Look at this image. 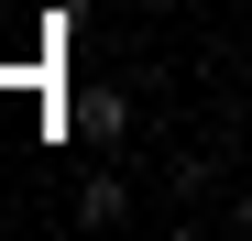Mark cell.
<instances>
[{
  "label": "cell",
  "instance_id": "6da1fadb",
  "mask_svg": "<svg viewBox=\"0 0 252 241\" xmlns=\"http://www.w3.org/2000/svg\"><path fill=\"white\" fill-rule=\"evenodd\" d=\"M66 132L77 143H121V132H132V99H121V88H77L66 99Z\"/></svg>",
  "mask_w": 252,
  "mask_h": 241
},
{
  "label": "cell",
  "instance_id": "7a4b0ae2",
  "mask_svg": "<svg viewBox=\"0 0 252 241\" xmlns=\"http://www.w3.org/2000/svg\"><path fill=\"white\" fill-rule=\"evenodd\" d=\"M77 219H88V230H121V219H132V186H121V176H77Z\"/></svg>",
  "mask_w": 252,
  "mask_h": 241
},
{
  "label": "cell",
  "instance_id": "3957f363",
  "mask_svg": "<svg viewBox=\"0 0 252 241\" xmlns=\"http://www.w3.org/2000/svg\"><path fill=\"white\" fill-rule=\"evenodd\" d=\"M230 230H241V241H252V186H241V197H230Z\"/></svg>",
  "mask_w": 252,
  "mask_h": 241
}]
</instances>
